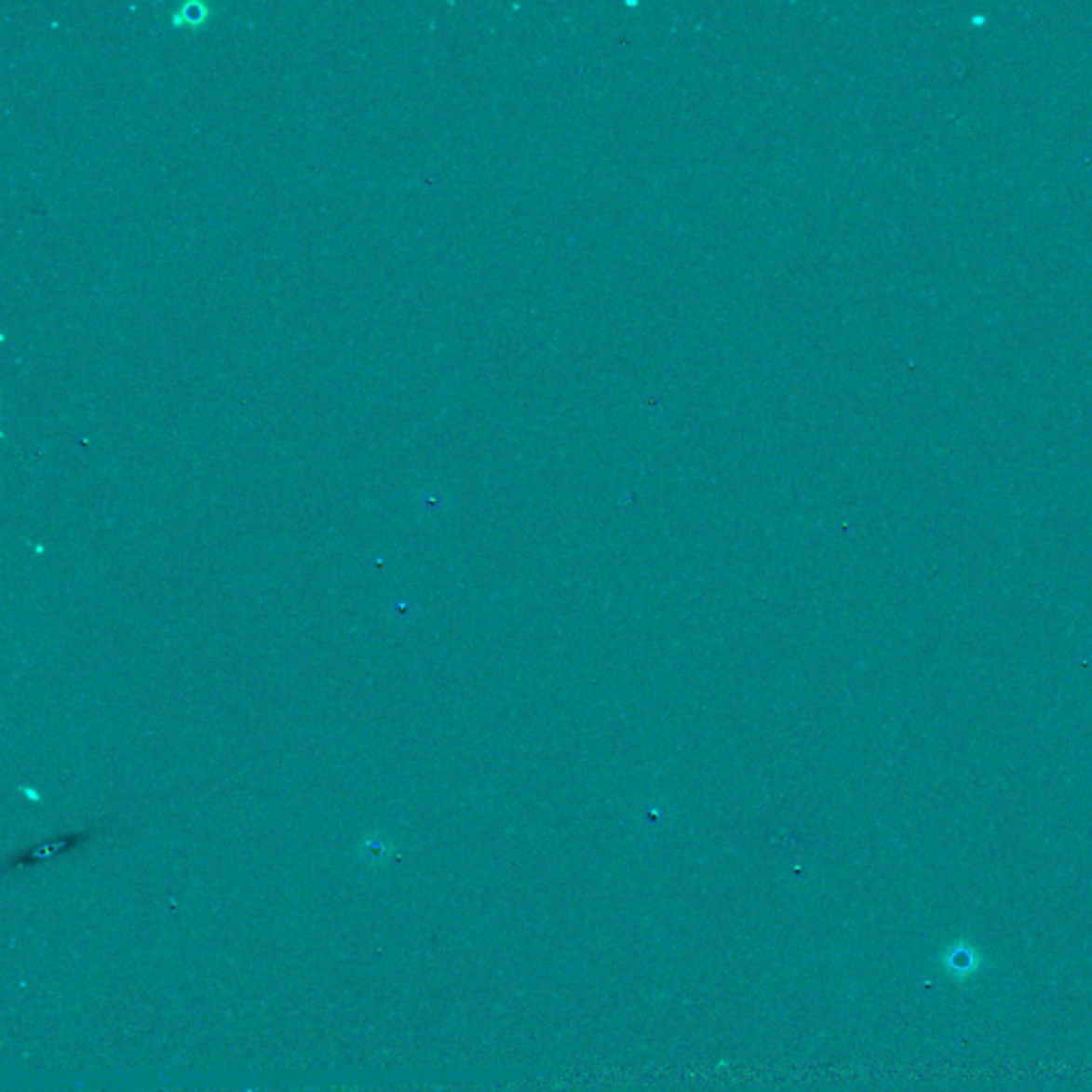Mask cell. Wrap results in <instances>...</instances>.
I'll list each match as a JSON object with an SVG mask.
<instances>
[{"instance_id":"2","label":"cell","mask_w":1092,"mask_h":1092,"mask_svg":"<svg viewBox=\"0 0 1092 1092\" xmlns=\"http://www.w3.org/2000/svg\"><path fill=\"white\" fill-rule=\"evenodd\" d=\"M363 856L371 862H380L386 856V845H383L380 841H368L363 845Z\"/></svg>"},{"instance_id":"1","label":"cell","mask_w":1092,"mask_h":1092,"mask_svg":"<svg viewBox=\"0 0 1092 1092\" xmlns=\"http://www.w3.org/2000/svg\"><path fill=\"white\" fill-rule=\"evenodd\" d=\"M937 963H939L945 977L954 981V984H966V981L975 979L986 969L988 960L984 951L973 941L956 939L945 945Z\"/></svg>"}]
</instances>
